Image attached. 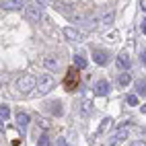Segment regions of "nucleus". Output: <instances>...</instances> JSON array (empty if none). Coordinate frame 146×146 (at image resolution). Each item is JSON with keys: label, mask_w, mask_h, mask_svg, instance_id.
I'll list each match as a JSON object with an SVG mask.
<instances>
[{"label": "nucleus", "mask_w": 146, "mask_h": 146, "mask_svg": "<svg viewBox=\"0 0 146 146\" xmlns=\"http://www.w3.org/2000/svg\"><path fill=\"white\" fill-rule=\"evenodd\" d=\"M78 84H80V70L70 66L66 76H64V89L66 91H74V89H78Z\"/></svg>", "instance_id": "f257e3e1"}, {"label": "nucleus", "mask_w": 146, "mask_h": 146, "mask_svg": "<svg viewBox=\"0 0 146 146\" xmlns=\"http://www.w3.org/2000/svg\"><path fill=\"white\" fill-rule=\"evenodd\" d=\"M35 86H37V78L31 76V74H25V76H21V78L17 80V89L21 91L23 95H29Z\"/></svg>", "instance_id": "f03ea898"}, {"label": "nucleus", "mask_w": 146, "mask_h": 146, "mask_svg": "<svg viewBox=\"0 0 146 146\" xmlns=\"http://www.w3.org/2000/svg\"><path fill=\"white\" fill-rule=\"evenodd\" d=\"M54 86H56L54 76L52 74H41V78L37 80V93H39V95H47V93L54 91Z\"/></svg>", "instance_id": "7ed1b4c3"}, {"label": "nucleus", "mask_w": 146, "mask_h": 146, "mask_svg": "<svg viewBox=\"0 0 146 146\" xmlns=\"http://www.w3.org/2000/svg\"><path fill=\"white\" fill-rule=\"evenodd\" d=\"M25 17H27L31 23H39V21H41V6H39V4H29V6L25 8Z\"/></svg>", "instance_id": "20e7f679"}, {"label": "nucleus", "mask_w": 146, "mask_h": 146, "mask_svg": "<svg viewBox=\"0 0 146 146\" xmlns=\"http://www.w3.org/2000/svg\"><path fill=\"white\" fill-rule=\"evenodd\" d=\"M43 66H45L50 72H56L58 68H60V58H58L56 54H45V58H43Z\"/></svg>", "instance_id": "39448f33"}, {"label": "nucleus", "mask_w": 146, "mask_h": 146, "mask_svg": "<svg viewBox=\"0 0 146 146\" xmlns=\"http://www.w3.org/2000/svg\"><path fill=\"white\" fill-rule=\"evenodd\" d=\"M64 35H66V39L68 41H72V43H78V41H82V31H78L76 27H66L64 29Z\"/></svg>", "instance_id": "423d86ee"}, {"label": "nucleus", "mask_w": 146, "mask_h": 146, "mask_svg": "<svg viewBox=\"0 0 146 146\" xmlns=\"http://www.w3.org/2000/svg\"><path fill=\"white\" fill-rule=\"evenodd\" d=\"M109 91H111V84H109V80H99V82H95V95L97 97H107L109 95Z\"/></svg>", "instance_id": "0eeeda50"}, {"label": "nucleus", "mask_w": 146, "mask_h": 146, "mask_svg": "<svg viewBox=\"0 0 146 146\" xmlns=\"http://www.w3.org/2000/svg\"><path fill=\"white\" fill-rule=\"evenodd\" d=\"M93 60L99 64V66H105L107 62H109V52H105V50H97L93 54Z\"/></svg>", "instance_id": "6e6552de"}, {"label": "nucleus", "mask_w": 146, "mask_h": 146, "mask_svg": "<svg viewBox=\"0 0 146 146\" xmlns=\"http://www.w3.org/2000/svg\"><path fill=\"white\" fill-rule=\"evenodd\" d=\"M29 121H31V115H29V113H25V111H19L17 113V123H19V128H21V130H27Z\"/></svg>", "instance_id": "1a4fd4ad"}, {"label": "nucleus", "mask_w": 146, "mask_h": 146, "mask_svg": "<svg viewBox=\"0 0 146 146\" xmlns=\"http://www.w3.org/2000/svg\"><path fill=\"white\" fill-rule=\"evenodd\" d=\"M115 64H117L119 70L128 72V68H130V56H128V54H119V56H117V60H115Z\"/></svg>", "instance_id": "9d476101"}, {"label": "nucleus", "mask_w": 146, "mask_h": 146, "mask_svg": "<svg viewBox=\"0 0 146 146\" xmlns=\"http://www.w3.org/2000/svg\"><path fill=\"white\" fill-rule=\"evenodd\" d=\"M23 4H25V0H4L2 8H4V11H19Z\"/></svg>", "instance_id": "9b49d317"}, {"label": "nucleus", "mask_w": 146, "mask_h": 146, "mask_svg": "<svg viewBox=\"0 0 146 146\" xmlns=\"http://www.w3.org/2000/svg\"><path fill=\"white\" fill-rule=\"evenodd\" d=\"M113 19H115V13L109 11V13H105V15L99 19V25H101V27H111V25H113Z\"/></svg>", "instance_id": "f8f14e48"}, {"label": "nucleus", "mask_w": 146, "mask_h": 146, "mask_svg": "<svg viewBox=\"0 0 146 146\" xmlns=\"http://www.w3.org/2000/svg\"><path fill=\"white\" fill-rule=\"evenodd\" d=\"M125 138H128V130H117V132H115V136H113V138H111V142H109V146H115V144H117V142H121V140H125Z\"/></svg>", "instance_id": "ddd939ff"}, {"label": "nucleus", "mask_w": 146, "mask_h": 146, "mask_svg": "<svg viewBox=\"0 0 146 146\" xmlns=\"http://www.w3.org/2000/svg\"><path fill=\"white\" fill-rule=\"evenodd\" d=\"M80 111H82V115H91V113H93V101L84 97L82 103H80Z\"/></svg>", "instance_id": "4468645a"}, {"label": "nucleus", "mask_w": 146, "mask_h": 146, "mask_svg": "<svg viewBox=\"0 0 146 146\" xmlns=\"http://www.w3.org/2000/svg\"><path fill=\"white\" fill-rule=\"evenodd\" d=\"M117 82H119V86H128V84L132 82V76H130V72H121V74L117 76Z\"/></svg>", "instance_id": "2eb2a0df"}, {"label": "nucleus", "mask_w": 146, "mask_h": 146, "mask_svg": "<svg viewBox=\"0 0 146 146\" xmlns=\"http://www.w3.org/2000/svg\"><path fill=\"white\" fill-rule=\"evenodd\" d=\"M74 68H78V70H84V68H86V60H84L80 54L74 56Z\"/></svg>", "instance_id": "dca6fc26"}, {"label": "nucleus", "mask_w": 146, "mask_h": 146, "mask_svg": "<svg viewBox=\"0 0 146 146\" xmlns=\"http://www.w3.org/2000/svg\"><path fill=\"white\" fill-rule=\"evenodd\" d=\"M50 109H52V113H54V115H62V113H64L62 103H60V101H52V103H50Z\"/></svg>", "instance_id": "f3484780"}, {"label": "nucleus", "mask_w": 146, "mask_h": 146, "mask_svg": "<svg viewBox=\"0 0 146 146\" xmlns=\"http://www.w3.org/2000/svg\"><path fill=\"white\" fill-rule=\"evenodd\" d=\"M111 121H113L111 117H105V119L101 121V125H99V130H97V132H99V134H103L105 130H109V128H111Z\"/></svg>", "instance_id": "a211bd4d"}, {"label": "nucleus", "mask_w": 146, "mask_h": 146, "mask_svg": "<svg viewBox=\"0 0 146 146\" xmlns=\"http://www.w3.org/2000/svg\"><path fill=\"white\" fill-rule=\"evenodd\" d=\"M8 115H11V109L6 105H0V119L2 121H8Z\"/></svg>", "instance_id": "6ab92c4d"}, {"label": "nucleus", "mask_w": 146, "mask_h": 146, "mask_svg": "<svg viewBox=\"0 0 146 146\" xmlns=\"http://www.w3.org/2000/svg\"><path fill=\"white\" fill-rule=\"evenodd\" d=\"M136 91H138V95H146V80H138L136 82Z\"/></svg>", "instance_id": "aec40b11"}, {"label": "nucleus", "mask_w": 146, "mask_h": 146, "mask_svg": "<svg viewBox=\"0 0 146 146\" xmlns=\"http://www.w3.org/2000/svg\"><path fill=\"white\" fill-rule=\"evenodd\" d=\"M125 103L136 107V105H138V97H136V95H128V97H125Z\"/></svg>", "instance_id": "412c9836"}, {"label": "nucleus", "mask_w": 146, "mask_h": 146, "mask_svg": "<svg viewBox=\"0 0 146 146\" xmlns=\"http://www.w3.org/2000/svg\"><path fill=\"white\" fill-rule=\"evenodd\" d=\"M37 146H52V140L47 138V136H41V138L37 140Z\"/></svg>", "instance_id": "4be33fe9"}, {"label": "nucleus", "mask_w": 146, "mask_h": 146, "mask_svg": "<svg viewBox=\"0 0 146 146\" xmlns=\"http://www.w3.org/2000/svg\"><path fill=\"white\" fill-rule=\"evenodd\" d=\"M37 123H39V128H43V130H50V128H52V123L47 121L45 117H39V121H37Z\"/></svg>", "instance_id": "5701e85b"}, {"label": "nucleus", "mask_w": 146, "mask_h": 146, "mask_svg": "<svg viewBox=\"0 0 146 146\" xmlns=\"http://www.w3.org/2000/svg\"><path fill=\"white\" fill-rule=\"evenodd\" d=\"M130 146H146V142H144V140H136V142H132Z\"/></svg>", "instance_id": "b1692460"}, {"label": "nucleus", "mask_w": 146, "mask_h": 146, "mask_svg": "<svg viewBox=\"0 0 146 146\" xmlns=\"http://www.w3.org/2000/svg\"><path fill=\"white\" fill-rule=\"evenodd\" d=\"M140 8H142V11L146 13V0H140Z\"/></svg>", "instance_id": "393cba45"}, {"label": "nucleus", "mask_w": 146, "mask_h": 146, "mask_svg": "<svg viewBox=\"0 0 146 146\" xmlns=\"http://www.w3.org/2000/svg\"><path fill=\"white\" fill-rule=\"evenodd\" d=\"M58 146H66V140H64V138H60V140H58Z\"/></svg>", "instance_id": "a878e982"}, {"label": "nucleus", "mask_w": 146, "mask_h": 146, "mask_svg": "<svg viewBox=\"0 0 146 146\" xmlns=\"http://www.w3.org/2000/svg\"><path fill=\"white\" fill-rule=\"evenodd\" d=\"M142 33L146 35V19H144V21H142Z\"/></svg>", "instance_id": "bb28decb"}, {"label": "nucleus", "mask_w": 146, "mask_h": 146, "mask_svg": "<svg viewBox=\"0 0 146 146\" xmlns=\"http://www.w3.org/2000/svg\"><path fill=\"white\" fill-rule=\"evenodd\" d=\"M142 64L146 66V52H142Z\"/></svg>", "instance_id": "cd10ccee"}, {"label": "nucleus", "mask_w": 146, "mask_h": 146, "mask_svg": "<svg viewBox=\"0 0 146 146\" xmlns=\"http://www.w3.org/2000/svg\"><path fill=\"white\" fill-rule=\"evenodd\" d=\"M0 132H4V123H2V119H0Z\"/></svg>", "instance_id": "c85d7f7f"}, {"label": "nucleus", "mask_w": 146, "mask_h": 146, "mask_svg": "<svg viewBox=\"0 0 146 146\" xmlns=\"http://www.w3.org/2000/svg\"><path fill=\"white\" fill-rule=\"evenodd\" d=\"M140 111H142V113H146V105H142V107H140Z\"/></svg>", "instance_id": "c756f323"}]
</instances>
